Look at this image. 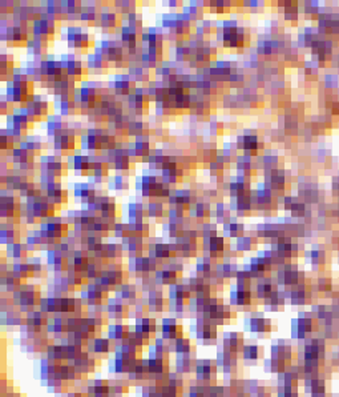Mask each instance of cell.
Instances as JSON below:
<instances>
[{
	"instance_id": "cell-1",
	"label": "cell",
	"mask_w": 339,
	"mask_h": 397,
	"mask_svg": "<svg viewBox=\"0 0 339 397\" xmlns=\"http://www.w3.org/2000/svg\"><path fill=\"white\" fill-rule=\"evenodd\" d=\"M190 330L204 345H214L218 341V327L202 316L196 317L194 323L190 325Z\"/></svg>"
},
{
	"instance_id": "cell-2",
	"label": "cell",
	"mask_w": 339,
	"mask_h": 397,
	"mask_svg": "<svg viewBox=\"0 0 339 397\" xmlns=\"http://www.w3.org/2000/svg\"><path fill=\"white\" fill-rule=\"evenodd\" d=\"M196 380L205 384H212L217 381L218 367L216 360L212 358H197L196 368H194Z\"/></svg>"
},
{
	"instance_id": "cell-3",
	"label": "cell",
	"mask_w": 339,
	"mask_h": 397,
	"mask_svg": "<svg viewBox=\"0 0 339 397\" xmlns=\"http://www.w3.org/2000/svg\"><path fill=\"white\" fill-rule=\"evenodd\" d=\"M115 345L116 343H113L109 338L94 336V338H92L91 340L88 341L85 349L97 358V356L103 357V356H107L109 353H113L115 352Z\"/></svg>"
},
{
	"instance_id": "cell-4",
	"label": "cell",
	"mask_w": 339,
	"mask_h": 397,
	"mask_svg": "<svg viewBox=\"0 0 339 397\" xmlns=\"http://www.w3.org/2000/svg\"><path fill=\"white\" fill-rule=\"evenodd\" d=\"M160 333L165 340L173 341L184 336V328L176 317H164L161 320Z\"/></svg>"
},
{
	"instance_id": "cell-5",
	"label": "cell",
	"mask_w": 339,
	"mask_h": 397,
	"mask_svg": "<svg viewBox=\"0 0 339 397\" xmlns=\"http://www.w3.org/2000/svg\"><path fill=\"white\" fill-rule=\"evenodd\" d=\"M97 358L85 349L79 357L75 358L74 361H71V364L75 367L79 376H88L92 372H94V369L97 367Z\"/></svg>"
},
{
	"instance_id": "cell-6",
	"label": "cell",
	"mask_w": 339,
	"mask_h": 397,
	"mask_svg": "<svg viewBox=\"0 0 339 397\" xmlns=\"http://www.w3.org/2000/svg\"><path fill=\"white\" fill-rule=\"evenodd\" d=\"M216 362L218 371H222L224 375H233L235 367H237V353L225 348L218 349Z\"/></svg>"
},
{
	"instance_id": "cell-7",
	"label": "cell",
	"mask_w": 339,
	"mask_h": 397,
	"mask_svg": "<svg viewBox=\"0 0 339 397\" xmlns=\"http://www.w3.org/2000/svg\"><path fill=\"white\" fill-rule=\"evenodd\" d=\"M107 316L113 321H124L129 317V304L121 299H109L107 302Z\"/></svg>"
},
{
	"instance_id": "cell-8",
	"label": "cell",
	"mask_w": 339,
	"mask_h": 397,
	"mask_svg": "<svg viewBox=\"0 0 339 397\" xmlns=\"http://www.w3.org/2000/svg\"><path fill=\"white\" fill-rule=\"evenodd\" d=\"M66 320H68V316H63V315H53V316L49 317L46 330L52 336V339L66 336V333H68Z\"/></svg>"
},
{
	"instance_id": "cell-9",
	"label": "cell",
	"mask_w": 339,
	"mask_h": 397,
	"mask_svg": "<svg viewBox=\"0 0 339 397\" xmlns=\"http://www.w3.org/2000/svg\"><path fill=\"white\" fill-rule=\"evenodd\" d=\"M84 393L87 397H109V380L92 379L87 380Z\"/></svg>"
},
{
	"instance_id": "cell-10",
	"label": "cell",
	"mask_w": 339,
	"mask_h": 397,
	"mask_svg": "<svg viewBox=\"0 0 339 397\" xmlns=\"http://www.w3.org/2000/svg\"><path fill=\"white\" fill-rule=\"evenodd\" d=\"M197 349L184 353V355H176L175 360V371L182 373V375H189L190 372H194L197 361Z\"/></svg>"
},
{
	"instance_id": "cell-11",
	"label": "cell",
	"mask_w": 339,
	"mask_h": 397,
	"mask_svg": "<svg viewBox=\"0 0 339 397\" xmlns=\"http://www.w3.org/2000/svg\"><path fill=\"white\" fill-rule=\"evenodd\" d=\"M25 321V315H23L18 307L11 306L6 307V308H2V324L4 327L8 325V327H20L21 324H24Z\"/></svg>"
},
{
	"instance_id": "cell-12",
	"label": "cell",
	"mask_w": 339,
	"mask_h": 397,
	"mask_svg": "<svg viewBox=\"0 0 339 397\" xmlns=\"http://www.w3.org/2000/svg\"><path fill=\"white\" fill-rule=\"evenodd\" d=\"M126 379L134 383H145L149 380V373H148V357H143L141 360L133 364L130 367L129 372L126 373Z\"/></svg>"
},
{
	"instance_id": "cell-13",
	"label": "cell",
	"mask_w": 339,
	"mask_h": 397,
	"mask_svg": "<svg viewBox=\"0 0 339 397\" xmlns=\"http://www.w3.org/2000/svg\"><path fill=\"white\" fill-rule=\"evenodd\" d=\"M148 310L152 313H162L165 310H168L169 300H166L162 295V292L157 289H152L148 296Z\"/></svg>"
},
{
	"instance_id": "cell-14",
	"label": "cell",
	"mask_w": 339,
	"mask_h": 397,
	"mask_svg": "<svg viewBox=\"0 0 339 397\" xmlns=\"http://www.w3.org/2000/svg\"><path fill=\"white\" fill-rule=\"evenodd\" d=\"M107 325H108V328H107L108 338L111 339L113 343H120V341L125 340L130 332V325L129 324L124 323V321L108 323Z\"/></svg>"
},
{
	"instance_id": "cell-15",
	"label": "cell",
	"mask_w": 339,
	"mask_h": 397,
	"mask_svg": "<svg viewBox=\"0 0 339 397\" xmlns=\"http://www.w3.org/2000/svg\"><path fill=\"white\" fill-rule=\"evenodd\" d=\"M172 353L171 341L165 340L164 338H154L153 343L149 344V353L148 357H160L169 358Z\"/></svg>"
},
{
	"instance_id": "cell-16",
	"label": "cell",
	"mask_w": 339,
	"mask_h": 397,
	"mask_svg": "<svg viewBox=\"0 0 339 397\" xmlns=\"http://www.w3.org/2000/svg\"><path fill=\"white\" fill-rule=\"evenodd\" d=\"M104 292L105 291H103V289L94 283L93 285H88L84 292L81 291V299H84V301L87 302L88 307L100 306V304H104Z\"/></svg>"
},
{
	"instance_id": "cell-17",
	"label": "cell",
	"mask_w": 339,
	"mask_h": 397,
	"mask_svg": "<svg viewBox=\"0 0 339 397\" xmlns=\"http://www.w3.org/2000/svg\"><path fill=\"white\" fill-rule=\"evenodd\" d=\"M49 315L42 310H32L25 313V324H28L31 327L36 328L39 330H44L48 324Z\"/></svg>"
},
{
	"instance_id": "cell-18",
	"label": "cell",
	"mask_w": 339,
	"mask_h": 397,
	"mask_svg": "<svg viewBox=\"0 0 339 397\" xmlns=\"http://www.w3.org/2000/svg\"><path fill=\"white\" fill-rule=\"evenodd\" d=\"M132 328L133 329L139 330V332H141V333L147 334V336H149V338L152 339L154 334L157 333L160 325H158L157 323V319L145 316L140 320H136V323L133 324Z\"/></svg>"
},
{
	"instance_id": "cell-19",
	"label": "cell",
	"mask_w": 339,
	"mask_h": 397,
	"mask_svg": "<svg viewBox=\"0 0 339 397\" xmlns=\"http://www.w3.org/2000/svg\"><path fill=\"white\" fill-rule=\"evenodd\" d=\"M56 367L57 362L49 360L47 356L40 357V360H39L38 364H36V369H38V375L39 377H40V380L46 383L47 380L52 379V377L55 376V372H56Z\"/></svg>"
},
{
	"instance_id": "cell-20",
	"label": "cell",
	"mask_w": 339,
	"mask_h": 397,
	"mask_svg": "<svg viewBox=\"0 0 339 397\" xmlns=\"http://www.w3.org/2000/svg\"><path fill=\"white\" fill-rule=\"evenodd\" d=\"M222 348L238 353L244 348V340L240 332H225L222 336Z\"/></svg>"
},
{
	"instance_id": "cell-21",
	"label": "cell",
	"mask_w": 339,
	"mask_h": 397,
	"mask_svg": "<svg viewBox=\"0 0 339 397\" xmlns=\"http://www.w3.org/2000/svg\"><path fill=\"white\" fill-rule=\"evenodd\" d=\"M55 379L63 380L66 383H71V381H76L79 375H77L75 367L71 364V362H57L56 372H55Z\"/></svg>"
},
{
	"instance_id": "cell-22",
	"label": "cell",
	"mask_w": 339,
	"mask_h": 397,
	"mask_svg": "<svg viewBox=\"0 0 339 397\" xmlns=\"http://www.w3.org/2000/svg\"><path fill=\"white\" fill-rule=\"evenodd\" d=\"M192 295V288L189 284H175L171 287L169 291V300L175 301H189Z\"/></svg>"
},
{
	"instance_id": "cell-23",
	"label": "cell",
	"mask_w": 339,
	"mask_h": 397,
	"mask_svg": "<svg viewBox=\"0 0 339 397\" xmlns=\"http://www.w3.org/2000/svg\"><path fill=\"white\" fill-rule=\"evenodd\" d=\"M171 349L172 353L176 355H184V353H189L196 349V345L192 344V340L186 336H181V338L176 339V340L171 341Z\"/></svg>"
},
{
	"instance_id": "cell-24",
	"label": "cell",
	"mask_w": 339,
	"mask_h": 397,
	"mask_svg": "<svg viewBox=\"0 0 339 397\" xmlns=\"http://www.w3.org/2000/svg\"><path fill=\"white\" fill-rule=\"evenodd\" d=\"M129 389V380L128 379H112L109 380V397H124V394Z\"/></svg>"
},
{
	"instance_id": "cell-25",
	"label": "cell",
	"mask_w": 339,
	"mask_h": 397,
	"mask_svg": "<svg viewBox=\"0 0 339 397\" xmlns=\"http://www.w3.org/2000/svg\"><path fill=\"white\" fill-rule=\"evenodd\" d=\"M205 383H201L196 379L192 380L189 381L188 388L184 390V397H205Z\"/></svg>"
},
{
	"instance_id": "cell-26",
	"label": "cell",
	"mask_w": 339,
	"mask_h": 397,
	"mask_svg": "<svg viewBox=\"0 0 339 397\" xmlns=\"http://www.w3.org/2000/svg\"><path fill=\"white\" fill-rule=\"evenodd\" d=\"M141 397H162L160 384L152 380L145 381V384L141 387Z\"/></svg>"
},
{
	"instance_id": "cell-27",
	"label": "cell",
	"mask_w": 339,
	"mask_h": 397,
	"mask_svg": "<svg viewBox=\"0 0 339 397\" xmlns=\"http://www.w3.org/2000/svg\"><path fill=\"white\" fill-rule=\"evenodd\" d=\"M184 376L185 375H182V373L177 372V371H171L165 381L173 388H176V389L184 392L185 390V379H184Z\"/></svg>"
},
{
	"instance_id": "cell-28",
	"label": "cell",
	"mask_w": 339,
	"mask_h": 397,
	"mask_svg": "<svg viewBox=\"0 0 339 397\" xmlns=\"http://www.w3.org/2000/svg\"><path fill=\"white\" fill-rule=\"evenodd\" d=\"M147 312H149L147 302L136 301L129 306V319L140 320L147 316Z\"/></svg>"
},
{
	"instance_id": "cell-29",
	"label": "cell",
	"mask_w": 339,
	"mask_h": 397,
	"mask_svg": "<svg viewBox=\"0 0 339 397\" xmlns=\"http://www.w3.org/2000/svg\"><path fill=\"white\" fill-rule=\"evenodd\" d=\"M46 385L47 388H48L49 392H52V393H65L68 383H66V381H63V380L52 377V379L47 380Z\"/></svg>"
},
{
	"instance_id": "cell-30",
	"label": "cell",
	"mask_w": 339,
	"mask_h": 397,
	"mask_svg": "<svg viewBox=\"0 0 339 397\" xmlns=\"http://www.w3.org/2000/svg\"><path fill=\"white\" fill-rule=\"evenodd\" d=\"M160 388H161V396L162 397H184V392L176 389L172 385H169L166 381H161Z\"/></svg>"
},
{
	"instance_id": "cell-31",
	"label": "cell",
	"mask_w": 339,
	"mask_h": 397,
	"mask_svg": "<svg viewBox=\"0 0 339 397\" xmlns=\"http://www.w3.org/2000/svg\"><path fill=\"white\" fill-rule=\"evenodd\" d=\"M259 355V348L257 345H245L242 348V356L245 360H255Z\"/></svg>"
},
{
	"instance_id": "cell-32",
	"label": "cell",
	"mask_w": 339,
	"mask_h": 397,
	"mask_svg": "<svg viewBox=\"0 0 339 397\" xmlns=\"http://www.w3.org/2000/svg\"><path fill=\"white\" fill-rule=\"evenodd\" d=\"M266 324L267 323H265V320L262 319H252L249 325H250V330H253V332H262V330H265Z\"/></svg>"
},
{
	"instance_id": "cell-33",
	"label": "cell",
	"mask_w": 339,
	"mask_h": 397,
	"mask_svg": "<svg viewBox=\"0 0 339 397\" xmlns=\"http://www.w3.org/2000/svg\"><path fill=\"white\" fill-rule=\"evenodd\" d=\"M64 397H87V394L81 390H74V392H66Z\"/></svg>"
}]
</instances>
